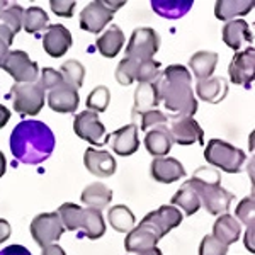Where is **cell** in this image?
Wrapping results in <instances>:
<instances>
[{
  "mask_svg": "<svg viewBox=\"0 0 255 255\" xmlns=\"http://www.w3.org/2000/svg\"><path fill=\"white\" fill-rule=\"evenodd\" d=\"M55 134L43 121H20L10 133V151L14 158L26 165H38L51 157L55 150Z\"/></svg>",
  "mask_w": 255,
  "mask_h": 255,
  "instance_id": "6da1fadb",
  "label": "cell"
},
{
  "mask_svg": "<svg viewBox=\"0 0 255 255\" xmlns=\"http://www.w3.org/2000/svg\"><path fill=\"white\" fill-rule=\"evenodd\" d=\"M158 96L174 116L192 118L197 113V99L192 90L191 72L182 65H170L157 79Z\"/></svg>",
  "mask_w": 255,
  "mask_h": 255,
  "instance_id": "7a4b0ae2",
  "label": "cell"
},
{
  "mask_svg": "<svg viewBox=\"0 0 255 255\" xmlns=\"http://www.w3.org/2000/svg\"><path fill=\"white\" fill-rule=\"evenodd\" d=\"M58 215L63 226L70 232L82 230L90 240H97L106 233V223L102 213L94 208H80L73 203L61 204Z\"/></svg>",
  "mask_w": 255,
  "mask_h": 255,
  "instance_id": "3957f363",
  "label": "cell"
},
{
  "mask_svg": "<svg viewBox=\"0 0 255 255\" xmlns=\"http://www.w3.org/2000/svg\"><path fill=\"white\" fill-rule=\"evenodd\" d=\"M204 158H206L209 165H215L221 168V170L228 172V174H238L244 168L247 155L240 148L230 145V143L223 141V139L213 138L208 141Z\"/></svg>",
  "mask_w": 255,
  "mask_h": 255,
  "instance_id": "277c9868",
  "label": "cell"
},
{
  "mask_svg": "<svg viewBox=\"0 0 255 255\" xmlns=\"http://www.w3.org/2000/svg\"><path fill=\"white\" fill-rule=\"evenodd\" d=\"M187 182L197 192L201 206L206 209L209 215H226V211L230 209V204L233 201L232 192L226 191L225 187H221L220 182H206V180L196 179V177L189 179Z\"/></svg>",
  "mask_w": 255,
  "mask_h": 255,
  "instance_id": "5b68a950",
  "label": "cell"
},
{
  "mask_svg": "<svg viewBox=\"0 0 255 255\" xmlns=\"http://www.w3.org/2000/svg\"><path fill=\"white\" fill-rule=\"evenodd\" d=\"M14 104V109L20 116H36L44 108L46 94L38 82L32 84H15L12 85L9 97Z\"/></svg>",
  "mask_w": 255,
  "mask_h": 255,
  "instance_id": "8992f818",
  "label": "cell"
},
{
  "mask_svg": "<svg viewBox=\"0 0 255 255\" xmlns=\"http://www.w3.org/2000/svg\"><path fill=\"white\" fill-rule=\"evenodd\" d=\"M123 5H125L123 0H118V2H109V0L90 2L80 12V27L84 31L92 32V34H99L113 20L114 12L121 9Z\"/></svg>",
  "mask_w": 255,
  "mask_h": 255,
  "instance_id": "52a82bcc",
  "label": "cell"
},
{
  "mask_svg": "<svg viewBox=\"0 0 255 255\" xmlns=\"http://www.w3.org/2000/svg\"><path fill=\"white\" fill-rule=\"evenodd\" d=\"M29 230H31V235L34 238V242L41 249L56 244V242L60 240V237L65 233V226L61 223L58 211L38 215L31 221Z\"/></svg>",
  "mask_w": 255,
  "mask_h": 255,
  "instance_id": "ba28073f",
  "label": "cell"
},
{
  "mask_svg": "<svg viewBox=\"0 0 255 255\" xmlns=\"http://www.w3.org/2000/svg\"><path fill=\"white\" fill-rule=\"evenodd\" d=\"M160 48V38L151 27H138L133 31L131 39L126 46V58L134 61L151 60Z\"/></svg>",
  "mask_w": 255,
  "mask_h": 255,
  "instance_id": "9c48e42d",
  "label": "cell"
},
{
  "mask_svg": "<svg viewBox=\"0 0 255 255\" xmlns=\"http://www.w3.org/2000/svg\"><path fill=\"white\" fill-rule=\"evenodd\" d=\"M2 68L15 80V84H32L38 80L39 75L38 63L32 61L29 55L22 49L10 51L7 60L3 61Z\"/></svg>",
  "mask_w": 255,
  "mask_h": 255,
  "instance_id": "30bf717a",
  "label": "cell"
},
{
  "mask_svg": "<svg viewBox=\"0 0 255 255\" xmlns=\"http://www.w3.org/2000/svg\"><path fill=\"white\" fill-rule=\"evenodd\" d=\"M162 238L163 235L160 233V230L157 226L143 218V220L139 221V225L134 226L126 235L125 247L128 252L139 254V252H145V250H150V249H153V247H157V244Z\"/></svg>",
  "mask_w": 255,
  "mask_h": 255,
  "instance_id": "8fae6325",
  "label": "cell"
},
{
  "mask_svg": "<svg viewBox=\"0 0 255 255\" xmlns=\"http://www.w3.org/2000/svg\"><path fill=\"white\" fill-rule=\"evenodd\" d=\"M170 121V134H172V141L177 143L180 146H187L192 143L197 145H204V131L199 126V123L194 118H186V116H174L172 114L168 118Z\"/></svg>",
  "mask_w": 255,
  "mask_h": 255,
  "instance_id": "7c38bea8",
  "label": "cell"
},
{
  "mask_svg": "<svg viewBox=\"0 0 255 255\" xmlns=\"http://www.w3.org/2000/svg\"><path fill=\"white\" fill-rule=\"evenodd\" d=\"M73 131L79 138L92 143V145H106L109 141L108 138H104L106 126L101 123L99 114L92 113V111H82L80 114H77L75 121H73Z\"/></svg>",
  "mask_w": 255,
  "mask_h": 255,
  "instance_id": "4fadbf2b",
  "label": "cell"
},
{
  "mask_svg": "<svg viewBox=\"0 0 255 255\" xmlns=\"http://www.w3.org/2000/svg\"><path fill=\"white\" fill-rule=\"evenodd\" d=\"M230 79L233 84L244 85L249 89L254 82V73H255V49L254 46H249L244 51L237 53L233 56L232 63L228 68Z\"/></svg>",
  "mask_w": 255,
  "mask_h": 255,
  "instance_id": "5bb4252c",
  "label": "cell"
},
{
  "mask_svg": "<svg viewBox=\"0 0 255 255\" xmlns=\"http://www.w3.org/2000/svg\"><path fill=\"white\" fill-rule=\"evenodd\" d=\"M73 44L72 32L63 24H53L49 26L43 38V48L51 58H60L68 51Z\"/></svg>",
  "mask_w": 255,
  "mask_h": 255,
  "instance_id": "9a60e30c",
  "label": "cell"
},
{
  "mask_svg": "<svg viewBox=\"0 0 255 255\" xmlns=\"http://www.w3.org/2000/svg\"><path fill=\"white\" fill-rule=\"evenodd\" d=\"M79 104H80L79 89H75L73 85L67 84V82H63L60 87L49 90L48 94V106L55 113H61V114L75 113Z\"/></svg>",
  "mask_w": 255,
  "mask_h": 255,
  "instance_id": "2e32d148",
  "label": "cell"
},
{
  "mask_svg": "<svg viewBox=\"0 0 255 255\" xmlns=\"http://www.w3.org/2000/svg\"><path fill=\"white\" fill-rule=\"evenodd\" d=\"M150 174L157 182L172 184L175 180L186 177V168L177 158L172 157H157L150 163Z\"/></svg>",
  "mask_w": 255,
  "mask_h": 255,
  "instance_id": "e0dca14e",
  "label": "cell"
},
{
  "mask_svg": "<svg viewBox=\"0 0 255 255\" xmlns=\"http://www.w3.org/2000/svg\"><path fill=\"white\" fill-rule=\"evenodd\" d=\"M85 168L99 179L111 177L116 172V160L109 151L96 150V148H87L84 155Z\"/></svg>",
  "mask_w": 255,
  "mask_h": 255,
  "instance_id": "ac0fdd59",
  "label": "cell"
},
{
  "mask_svg": "<svg viewBox=\"0 0 255 255\" xmlns=\"http://www.w3.org/2000/svg\"><path fill=\"white\" fill-rule=\"evenodd\" d=\"M22 14L24 9L17 3H9L3 10H0V39L7 44L14 43L15 34L22 29Z\"/></svg>",
  "mask_w": 255,
  "mask_h": 255,
  "instance_id": "d6986e66",
  "label": "cell"
},
{
  "mask_svg": "<svg viewBox=\"0 0 255 255\" xmlns=\"http://www.w3.org/2000/svg\"><path fill=\"white\" fill-rule=\"evenodd\" d=\"M109 138H113V151L121 157H128L133 155L139 146V138H138V126L128 125L119 128L118 131H114Z\"/></svg>",
  "mask_w": 255,
  "mask_h": 255,
  "instance_id": "ffe728a7",
  "label": "cell"
},
{
  "mask_svg": "<svg viewBox=\"0 0 255 255\" xmlns=\"http://www.w3.org/2000/svg\"><path fill=\"white\" fill-rule=\"evenodd\" d=\"M228 94V84L223 77H209L204 80H197L196 96L209 104H218Z\"/></svg>",
  "mask_w": 255,
  "mask_h": 255,
  "instance_id": "44dd1931",
  "label": "cell"
},
{
  "mask_svg": "<svg viewBox=\"0 0 255 255\" xmlns=\"http://www.w3.org/2000/svg\"><path fill=\"white\" fill-rule=\"evenodd\" d=\"M145 220L153 223L160 230V233L165 237L168 232H172V230L182 223L184 216L180 213V209H177L175 206H160L155 211L148 213Z\"/></svg>",
  "mask_w": 255,
  "mask_h": 255,
  "instance_id": "7402d4cb",
  "label": "cell"
},
{
  "mask_svg": "<svg viewBox=\"0 0 255 255\" xmlns=\"http://www.w3.org/2000/svg\"><path fill=\"white\" fill-rule=\"evenodd\" d=\"M158 102H160V96H158L157 80L150 82V84H138L136 90H134L133 116L136 118L139 114L146 113V111L157 109Z\"/></svg>",
  "mask_w": 255,
  "mask_h": 255,
  "instance_id": "603a6c76",
  "label": "cell"
},
{
  "mask_svg": "<svg viewBox=\"0 0 255 255\" xmlns=\"http://www.w3.org/2000/svg\"><path fill=\"white\" fill-rule=\"evenodd\" d=\"M223 41L226 46L232 49H240L244 43H252V32H250L249 22L244 19L228 20L223 27Z\"/></svg>",
  "mask_w": 255,
  "mask_h": 255,
  "instance_id": "cb8c5ba5",
  "label": "cell"
},
{
  "mask_svg": "<svg viewBox=\"0 0 255 255\" xmlns=\"http://www.w3.org/2000/svg\"><path fill=\"white\" fill-rule=\"evenodd\" d=\"M172 145V134L168 126L163 128H155V129L146 131L145 134V146L148 150V153L153 155L155 158L157 157H165V155L170 151Z\"/></svg>",
  "mask_w": 255,
  "mask_h": 255,
  "instance_id": "d4e9b609",
  "label": "cell"
},
{
  "mask_svg": "<svg viewBox=\"0 0 255 255\" xmlns=\"http://www.w3.org/2000/svg\"><path fill=\"white\" fill-rule=\"evenodd\" d=\"M123 44H125V34L119 29V26L113 24L109 29H106L96 41V46L99 49L102 56L106 58H114L118 56V53L123 49Z\"/></svg>",
  "mask_w": 255,
  "mask_h": 255,
  "instance_id": "484cf974",
  "label": "cell"
},
{
  "mask_svg": "<svg viewBox=\"0 0 255 255\" xmlns=\"http://www.w3.org/2000/svg\"><path fill=\"white\" fill-rule=\"evenodd\" d=\"M242 233V226L235 220V216L232 215H220L216 220L215 226H213V237L218 238L221 244L225 245H232L240 238Z\"/></svg>",
  "mask_w": 255,
  "mask_h": 255,
  "instance_id": "4316f807",
  "label": "cell"
},
{
  "mask_svg": "<svg viewBox=\"0 0 255 255\" xmlns=\"http://www.w3.org/2000/svg\"><path fill=\"white\" fill-rule=\"evenodd\" d=\"M82 203L87 208L104 209L113 201V191L102 182H92L82 191Z\"/></svg>",
  "mask_w": 255,
  "mask_h": 255,
  "instance_id": "83f0119b",
  "label": "cell"
},
{
  "mask_svg": "<svg viewBox=\"0 0 255 255\" xmlns=\"http://www.w3.org/2000/svg\"><path fill=\"white\" fill-rule=\"evenodd\" d=\"M218 63V55L213 51H197L189 60V67L194 72V77L197 80L209 79L215 72V67Z\"/></svg>",
  "mask_w": 255,
  "mask_h": 255,
  "instance_id": "f1b7e54d",
  "label": "cell"
},
{
  "mask_svg": "<svg viewBox=\"0 0 255 255\" xmlns=\"http://www.w3.org/2000/svg\"><path fill=\"white\" fill-rule=\"evenodd\" d=\"M254 9L252 0H220L215 5V15L220 20H233L237 15H245Z\"/></svg>",
  "mask_w": 255,
  "mask_h": 255,
  "instance_id": "f546056e",
  "label": "cell"
},
{
  "mask_svg": "<svg viewBox=\"0 0 255 255\" xmlns=\"http://www.w3.org/2000/svg\"><path fill=\"white\" fill-rule=\"evenodd\" d=\"M172 204L177 209H182L187 216H192L194 213H197V209L201 208V201L197 192L192 189V186L189 182H184L180 186L179 191L175 192V196L172 197Z\"/></svg>",
  "mask_w": 255,
  "mask_h": 255,
  "instance_id": "4dcf8cb0",
  "label": "cell"
},
{
  "mask_svg": "<svg viewBox=\"0 0 255 255\" xmlns=\"http://www.w3.org/2000/svg\"><path fill=\"white\" fill-rule=\"evenodd\" d=\"M151 9H153L160 17L165 19H180L192 9L191 0H174V2H168V0H153L151 2Z\"/></svg>",
  "mask_w": 255,
  "mask_h": 255,
  "instance_id": "1f68e13d",
  "label": "cell"
},
{
  "mask_svg": "<svg viewBox=\"0 0 255 255\" xmlns=\"http://www.w3.org/2000/svg\"><path fill=\"white\" fill-rule=\"evenodd\" d=\"M109 223L116 232L119 233H129L131 230L134 228V215L129 208L125 206V204H118V206H113L108 213Z\"/></svg>",
  "mask_w": 255,
  "mask_h": 255,
  "instance_id": "d6a6232c",
  "label": "cell"
},
{
  "mask_svg": "<svg viewBox=\"0 0 255 255\" xmlns=\"http://www.w3.org/2000/svg\"><path fill=\"white\" fill-rule=\"evenodd\" d=\"M49 15L41 7H29L22 14V29L29 34H38L41 29H46Z\"/></svg>",
  "mask_w": 255,
  "mask_h": 255,
  "instance_id": "836d02e7",
  "label": "cell"
},
{
  "mask_svg": "<svg viewBox=\"0 0 255 255\" xmlns=\"http://www.w3.org/2000/svg\"><path fill=\"white\" fill-rule=\"evenodd\" d=\"M61 75H63V80L67 84L73 85L75 89H80L82 84H84V77H85V68L80 61L77 60H68L61 65Z\"/></svg>",
  "mask_w": 255,
  "mask_h": 255,
  "instance_id": "e575fe53",
  "label": "cell"
},
{
  "mask_svg": "<svg viewBox=\"0 0 255 255\" xmlns=\"http://www.w3.org/2000/svg\"><path fill=\"white\" fill-rule=\"evenodd\" d=\"M109 101H111L109 89L104 87V85H99V87H96L92 92L89 94L87 108H89V111H92V113H96V114L104 113L109 106Z\"/></svg>",
  "mask_w": 255,
  "mask_h": 255,
  "instance_id": "d590c367",
  "label": "cell"
},
{
  "mask_svg": "<svg viewBox=\"0 0 255 255\" xmlns=\"http://www.w3.org/2000/svg\"><path fill=\"white\" fill-rule=\"evenodd\" d=\"M160 67H162V65H160L158 61H155L153 58L139 61L138 68H136V79L134 80H138V84H150V82H155L160 77Z\"/></svg>",
  "mask_w": 255,
  "mask_h": 255,
  "instance_id": "8d00e7d4",
  "label": "cell"
},
{
  "mask_svg": "<svg viewBox=\"0 0 255 255\" xmlns=\"http://www.w3.org/2000/svg\"><path fill=\"white\" fill-rule=\"evenodd\" d=\"M168 125V118L162 111L151 109L146 111V113L139 114V129L141 131H150L155 129V128H163Z\"/></svg>",
  "mask_w": 255,
  "mask_h": 255,
  "instance_id": "74e56055",
  "label": "cell"
},
{
  "mask_svg": "<svg viewBox=\"0 0 255 255\" xmlns=\"http://www.w3.org/2000/svg\"><path fill=\"white\" fill-rule=\"evenodd\" d=\"M139 61H134L131 58H125L119 61L118 68H116V79L121 85H129L133 84L136 79V68H138Z\"/></svg>",
  "mask_w": 255,
  "mask_h": 255,
  "instance_id": "f35d334b",
  "label": "cell"
},
{
  "mask_svg": "<svg viewBox=\"0 0 255 255\" xmlns=\"http://www.w3.org/2000/svg\"><path fill=\"white\" fill-rule=\"evenodd\" d=\"M235 215L242 223H245L247 226L255 225V197L254 194H250L249 197L242 199L238 203V206L235 209Z\"/></svg>",
  "mask_w": 255,
  "mask_h": 255,
  "instance_id": "ab89813d",
  "label": "cell"
},
{
  "mask_svg": "<svg viewBox=\"0 0 255 255\" xmlns=\"http://www.w3.org/2000/svg\"><path fill=\"white\" fill-rule=\"evenodd\" d=\"M226 254H228V245L221 244L213 235H206L199 245V255H226Z\"/></svg>",
  "mask_w": 255,
  "mask_h": 255,
  "instance_id": "60d3db41",
  "label": "cell"
},
{
  "mask_svg": "<svg viewBox=\"0 0 255 255\" xmlns=\"http://www.w3.org/2000/svg\"><path fill=\"white\" fill-rule=\"evenodd\" d=\"M63 75L58 72V70L55 68H44L43 72H41V79L38 84L41 85V87L44 89V92L46 90H53L56 87H60L61 84H63Z\"/></svg>",
  "mask_w": 255,
  "mask_h": 255,
  "instance_id": "b9f144b4",
  "label": "cell"
},
{
  "mask_svg": "<svg viewBox=\"0 0 255 255\" xmlns=\"http://www.w3.org/2000/svg\"><path fill=\"white\" fill-rule=\"evenodd\" d=\"M75 5H77V2H73V0H51V2H49L51 10L55 12L56 15H60V17H72L73 10H75Z\"/></svg>",
  "mask_w": 255,
  "mask_h": 255,
  "instance_id": "7bdbcfd3",
  "label": "cell"
},
{
  "mask_svg": "<svg viewBox=\"0 0 255 255\" xmlns=\"http://www.w3.org/2000/svg\"><path fill=\"white\" fill-rule=\"evenodd\" d=\"M0 255H31V252L22 245H9L0 250Z\"/></svg>",
  "mask_w": 255,
  "mask_h": 255,
  "instance_id": "ee69618b",
  "label": "cell"
},
{
  "mask_svg": "<svg viewBox=\"0 0 255 255\" xmlns=\"http://www.w3.org/2000/svg\"><path fill=\"white\" fill-rule=\"evenodd\" d=\"M254 233H255V225L247 226V233H245V247L250 254L255 252V242H254Z\"/></svg>",
  "mask_w": 255,
  "mask_h": 255,
  "instance_id": "f6af8a7d",
  "label": "cell"
},
{
  "mask_svg": "<svg viewBox=\"0 0 255 255\" xmlns=\"http://www.w3.org/2000/svg\"><path fill=\"white\" fill-rule=\"evenodd\" d=\"M10 237V225L7 220H3V218H0V245L3 244L5 240H9Z\"/></svg>",
  "mask_w": 255,
  "mask_h": 255,
  "instance_id": "bcb514c9",
  "label": "cell"
},
{
  "mask_svg": "<svg viewBox=\"0 0 255 255\" xmlns=\"http://www.w3.org/2000/svg\"><path fill=\"white\" fill-rule=\"evenodd\" d=\"M41 255H67V254H65V250L61 249L58 244H53V245L44 247Z\"/></svg>",
  "mask_w": 255,
  "mask_h": 255,
  "instance_id": "7dc6e473",
  "label": "cell"
},
{
  "mask_svg": "<svg viewBox=\"0 0 255 255\" xmlns=\"http://www.w3.org/2000/svg\"><path fill=\"white\" fill-rule=\"evenodd\" d=\"M10 46L5 43L3 39H0V68H2V65H3V61L7 60V56H9V53H10Z\"/></svg>",
  "mask_w": 255,
  "mask_h": 255,
  "instance_id": "c3c4849f",
  "label": "cell"
},
{
  "mask_svg": "<svg viewBox=\"0 0 255 255\" xmlns=\"http://www.w3.org/2000/svg\"><path fill=\"white\" fill-rule=\"evenodd\" d=\"M9 119H10V111L3 104H0V129L9 123Z\"/></svg>",
  "mask_w": 255,
  "mask_h": 255,
  "instance_id": "681fc988",
  "label": "cell"
},
{
  "mask_svg": "<svg viewBox=\"0 0 255 255\" xmlns=\"http://www.w3.org/2000/svg\"><path fill=\"white\" fill-rule=\"evenodd\" d=\"M136 255H163V254H162V250H160L158 247H153V249L145 250V252H139Z\"/></svg>",
  "mask_w": 255,
  "mask_h": 255,
  "instance_id": "f907efd6",
  "label": "cell"
},
{
  "mask_svg": "<svg viewBox=\"0 0 255 255\" xmlns=\"http://www.w3.org/2000/svg\"><path fill=\"white\" fill-rule=\"evenodd\" d=\"M5 168H7V160L3 157V153L0 151V177L5 174Z\"/></svg>",
  "mask_w": 255,
  "mask_h": 255,
  "instance_id": "816d5d0a",
  "label": "cell"
},
{
  "mask_svg": "<svg viewBox=\"0 0 255 255\" xmlns=\"http://www.w3.org/2000/svg\"><path fill=\"white\" fill-rule=\"evenodd\" d=\"M7 5H9V2H5V0H0V10H3Z\"/></svg>",
  "mask_w": 255,
  "mask_h": 255,
  "instance_id": "f5cc1de1",
  "label": "cell"
}]
</instances>
